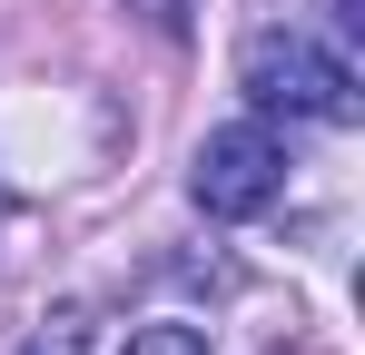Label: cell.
Returning <instances> with one entry per match:
<instances>
[{"label": "cell", "mask_w": 365, "mask_h": 355, "mask_svg": "<svg viewBox=\"0 0 365 355\" xmlns=\"http://www.w3.org/2000/svg\"><path fill=\"white\" fill-rule=\"evenodd\" d=\"M237 89L257 99V118H326V128L356 118V69L316 30H257L237 50Z\"/></svg>", "instance_id": "1"}, {"label": "cell", "mask_w": 365, "mask_h": 355, "mask_svg": "<svg viewBox=\"0 0 365 355\" xmlns=\"http://www.w3.org/2000/svg\"><path fill=\"white\" fill-rule=\"evenodd\" d=\"M277 187H287V148H277V128H267V118H227V128H207V138H197V158H187V197H197L217 227L267 217V207H277Z\"/></svg>", "instance_id": "2"}, {"label": "cell", "mask_w": 365, "mask_h": 355, "mask_svg": "<svg viewBox=\"0 0 365 355\" xmlns=\"http://www.w3.org/2000/svg\"><path fill=\"white\" fill-rule=\"evenodd\" d=\"M30 355H89V316H79V306H60V316L30 336Z\"/></svg>", "instance_id": "3"}, {"label": "cell", "mask_w": 365, "mask_h": 355, "mask_svg": "<svg viewBox=\"0 0 365 355\" xmlns=\"http://www.w3.org/2000/svg\"><path fill=\"white\" fill-rule=\"evenodd\" d=\"M128 355H207V336H197V326H138Z\"/></svg>", "instance_id": "4"}]
</instances>
